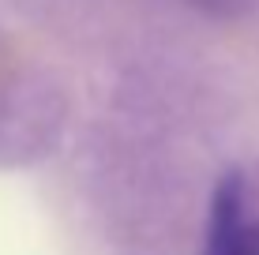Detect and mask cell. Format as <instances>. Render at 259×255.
<instances>
[{
  "label": "cell",
  "instance_id": "6da1fadb",
  "mask_svg": "<svg viewBox=\"0 0 259 255\" xmlns=\"http://www.w3.org/2000/svg\"><path fill=\"white\" fill-rule=\"evenodd\" d=\"M248 229H252V222H248V184H244V173L237 165H229L218 173L210 191L203 255H237Z\"/></svg>",
  "mask_w": 259,
  "mask_h": 255
},
{
  "label": "cell",
  "instance_id": "7a4b0ae2",
  "mask_svg": "<svg viewBox=\"0 0 259 255\" xmlns=\"http://www.w3.org/2000/svg\"><path fill=\"white\" fill-rule=\"evenodd\" d=\"M192 12L207 15V19H218V23H237V19H248L255 12L259 0H184Z\"/></svg>",
  "mask_w": 259,
  "mask_h": 255
},
{
  "label": "cell",
  "instance_id": "3957f363",
  "mask_svg": "<svg viewBox=\"0 0 259 255\" xmlns=\"http://www.w3.org/2000/svg\"><path fill=\"white\" fill-rule=\"evenodd\" d=\"M237 255H259V222H252V229L244 233V240H240V251Z\"/></svg>",
  "mask_w": 259,
  "mask_h": 255
}]
</instances>
